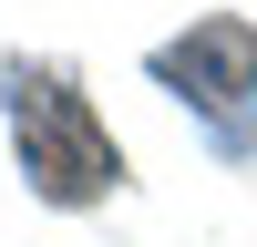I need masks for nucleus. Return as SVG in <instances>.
I'll return each mask as SVG.
<instances>
[{
    "instance_id": "nucleus-1",
    "label": "nucleus",
    "mask_w": 257,
    "mask_h": 247,
    "mask_svg": "<svg viewBox=\"0 0 257 247\" xmlns=\"http://www.w3.org/2000/svg\"><path fill=\"white\" fill-rule=\"evenodd\" d=\"M11 144H21V165H31V185L52 206H82V196L113 185V134L93 124L82 82L52 72V62H11Z\"/></svg>"
},
{
    "instance_id": "nucleus-2",
    "label": "nucleus",
    "mask_w": 257,
    "mask_h": 247,
    "mask_svg": "<svg viewBox=\"0 0 257 247\" xmlns=\"http://www.w3.org/2000/svg\"><path fill=\"white\" fill-rule=\"evenodd\" d=\"M155 72L185 82L196 103H247V93H257V31H247V21H206V31L165 41Z\"/></svg>"
}]
</instances>
